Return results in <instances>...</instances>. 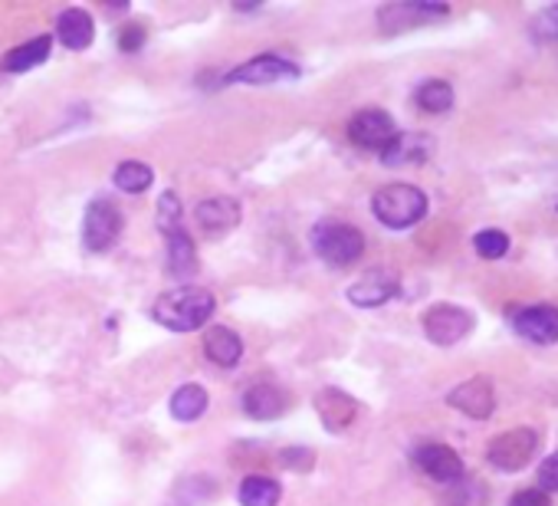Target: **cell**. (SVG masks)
I'll list each match as a JSON object with an SVG mask.
<instances>
[{"mask_svg": "<svg viewBox=\"0 0 558 506\" xmlns=\"http://www.w3.org/2000/svg\"><path fill=\"white\" fill-rule=\"evenodd\" d=\"M214 296L208 289L198 286H181L171 293H161L154 299V319L171 329V332H195L201 325H208V319L214 316Z\"/></svg>", "mask_w": 558, "mask_h": 506, "instance_id": "obj_1", "label": "cell"}, {"mask_svg": "<svg viewBox=\"0 0 558 506\" xmlns=\"http://www.w3.org/2000/svg\"><path fill=\"white\" fill-rule=\"evenodd\" d=\"M371 211L392 231H408L427 218V195L414 185H388L371 198Z\"/></svg>", "mask_w": 558, "mask_h": 506, "instance_id": "obj_2", "label": "cell"}, {"mask_svg": "<svg viewBox=\"0 0 558 506\" xmlns=\"http://www.w3.org/2000/svg\"><path fill=\"white\" fill-rule=\"evenodd\" d=\"M312 247L328 267H351L364 254V237L358 227L342 221H322L312 227Z\"/></svg>", "mask_w": 558, "mask_h": 506, "instance_id": "obj_3", "label": "cell"}, {"mask_svg": "<svg viewBox=\"0 0 558 506\" xmlns=\"http://www.w3.org/2000/svg\"><path fill=\"white\" fill-rule=\"evenodd\" d=\"M424 332L434 346H457L473 332V312L454 303H437L424 312Z\"/></svg>", "mask_w": 558, "mask_h": 506, "instance_id": "obj_4", "label": "cell"}, {"mask_svg": "<svg viewBox=\"0 0 558 506\" xmlns=\"http://www.w3.org/2000/svg\"><path fill=\"white\" fill-rule=\"evenodd\" d=\"M535 447H538V434H535V431H529V428H512V431H503L499 437L489 441L486 460H489L496 470H503V473H516V470H522V467L532 460Z\"/></svg>", "mask_w": 558, "mask_h": 506, "instance_id": "obj_5", "label": "cell"}, {"mask_svg": "<svg viewBox=\"0 0 558 506\" xmlns=\"http://www.w3.org/2000/svg\"><path fill=\"white\" fill-rule=\"evenodd\" d=\"M119 234H122V211L106 198L92 201L86 218H83V244L92 254H102V250L115 247Z\"/></svg>", "mask_w": 558, "mask_h": 506, "instance_id": "obj_6", "label": "cell"}, {"mask_svg": "<svg viewBox=\"0 0 558 506\" xmlns=\"http://www.w3.org/2000/svg\"><path fill=\"white\" fill-rule=\"evenodd\" d=\"M509 322H512L516 335H522V340L532 346L558 343V306H548V303L522 306V309H512Z\"/></svg>", "mask_w": 558, "mask_h": 506, "instance_id": "obj_7", "label": "cell"}, {"mask_svg": "<svg viewBox=\"0 0 558 506\" xmlns=\"http://www.w3.org/2000/svg\"><path fill=\"white\" fill-rule=\"evenodd\" d=\"M348 138L358 148L368 151H385L395 138H398V125L385 109H361L351 122H348Z\"/></svg>", "mask_w": 558, "mask_h": 506, "instance_id": "obj_8", "label": "cell"}, {"mask_svg": "<svg viewBox=\"0 0 558 506\" xmlns=\"http://www.w3.org/2000/svg\"><path fill=\"white\" fill-rule=\"evenodd\" d=\"M289 79H299V66L280 53L253 57L250 63L237 66L227 76V83H247V86H270V83H289Z\"/></svg>", "mask_w": 558, "mask_h": 506, "instance_id": "obj_9", "label": "cell"}, {"mask_svg": "<svg viewBox=\"0 0 558 506\" xmlns=\"http://www.w3.org/2000/svg\"><path fill=\"white\" fill-rule=\"evenodd\" d=\"M398 276L392 270H368L364 276H358L351 286H348V303L361 306V309H379L385 306L388 299L398 296Z\"/></svg>", "mask_w": 558, "mask_h": 506, "instance_id": "obj_10", "label": "cell"}, {"mask_svg": "<svg viewBox=\"0 0 558 506\" xmlns=\"http://www.w3.org/2000/svg\"><path fill=\"white\" fill-rule=\"evenodd\" d=\"M414 460L437 483H460L467 477V467H463L460 454L454 447H447V444H421Z\"/></svg>", "mask_w": 558, "mask_h": 506, "instance_id": "obj_11", "label": "cell"}, {"mask_svg": "<svg viewBox=\"0 0 558 506\" xmlns=\"http://www.w3.org/2000/svg\"><path fill=\"white\" fill-rule=\"evenodd\" d=\"M447 14H450V8H444V4H388L379 11V21L388 34H395V30H411V27H421V24L447 17Z\"/></svg>", "mask_w": 558, "mask_h": 506, "instance_id": "obj_12", "label": "cell"}, {"mask_svg": "<svg viewBox=\"0 0 558 506\" xmlns=\"http://www.w3.org/2000/svg\"><path fill=\"white\" fill-rule=\"evenodd\" d=\"M447 405L457 408V411H463V415H470V418H476V421H483V418H489L493 408H496L493 385H489L486 379H470V382L457 385V388L447 395Z\"/></svg>", "mask_w": 558, "mask_h": 506, "instance_id": "obj_13", "label": "cell"}, {"mask_svg": "<svg viewBox=\"0 0 558 506\" xmlns=\"http://www.w3.org/2000/svg\"><path fill=\"white\" fill-rule=\"evenodd\" d=\"M168 237V273L177 276V280H188L198 273V250H195V240L181 231V224L161 231Z\"/></svg>", "mask_w": 558, "mask_h": 506, "instance_id": "obj_14", "label": "cell"}, {"mask_svg": "<svg viewBox=\"0 0 558 506\" xmlns=\"http://www.w3.org/2000/svg\"><path fill=\"white\" fill-rule=\"evenodd\" d=\"M198 227L208 234H227L240 224V205L234 198H208L195 211Z\"/></svg>", "mask_w": 558, "mask_h": 506, "instance_id": "obj_15", "label": "cell"}, {"mask_svg": "<svg viewBox=\"0 0 558 506\" xmlns=\"http://www.w3.org/2000/svg\"><path fill=\"white\" fill-rule=\"evenodd\" d=\"M57 37L66 50H86L96 37V27H92V17L89 11L83 8H66L60 17H57Z\"/></svg>", "mask_w": 558, "mask_h": 506, "instance_id": "obj_16", "label": "cell"}, {"mask_svg": "<svg viewBox=\"0 0 558 506\" xmlns=\"http://www.w3.org/2000/svg\"><path fill=\"white\" fill-rule=\"evenodd\" d=\"M434 141L421 132H398V138L382 151V161L398 168V164H421L431 158Z\"/></svg>", "mask_w": 558, "mask_h": 506, "instance_id": "obj_17", "label": "cell"}, {"mask_svg": "<svg viewBox=\"0 0 558 506\" xmlns=\"http://www.w3.org/2000/svg\"><path fill=\"white\" fill-rule=\"evenodd\" d=\"M204 356L221 366V369H234L244 356V343H240V335L227 325H214L208 335H204Z\"/></svg>", "mask_w": 558, "mask_h": 506, "instance_id": "obj_18", "label": "cell"}, {"mask_svg": "<svg viewBox=\"0 0 558 506\" xmlns=\"http://www.w3.org/2000/svg\"><path fill=\"white\" fill-rule=\"evenodd\" d=\"M244 411L250 418H257V421H273V418H280L286 411V395L276 385H266V382L250 385L244 392Z\"/></svg>", "mask_w": 558, "mask_h": 506, "instance_id": "obj_19", "label": "cell"}, {"mask_svg": "<svg viewBox=\"0 0 558 506\" xmlns=\"http://www.w3.org/2000/svg\"><path fill=\"white\" fill-rule=\"evenodd\" d=\"M315 411L322 415V421H325V428L328 431H345L348 424H351V418H355V402L348 398V395H342V392H335V388H325L319 398H315Z\"/></svg>", "mask_w": 558, "mask_h": 506, "instance_id": "obj_20", "label": "cell"}, {"mask_svg": "<svg viewBox=\"0 0 558 506\" xmlns=\"http://www.w3.org/2000/svg\"><path fill=\"white\" fill-rule=\"evenodd\" d=\"M208 411V392L201 385H181L174 395H171V415L184 424L198 421L201 415Z\"/></svg>", "mask_w": 558, "mask_h": 506, "instance_id": "obj_21", "label": "cell"}, {"mask_svg": "<svg viewBox=\"0 0 558 506\" xmlns=\"http://www.w3.org/2000/svg\"><path fill=\"white\" fill-rule=\"evenodd\" d=\"M50 50H53V40L50 37H34L30 44H21L17 50H11L4 57V70L8 73H27V70L40 66L50 57Z\"/></svg>", "mask_w": 558, "mask_h": 506, "instance_id": "obj_22", "label": "cell"}, {"mask_svg": "<svg viewBox=\"0 0 558 506\" xmlns=\"http://www.w3.org/2000/svg\"><path fill=\"white\" fill-rule=\"evenodd\" d=\"M280 496H283V490L270 477H247L237 490L240 506H276Z\"/></svg>", "mask_w": 558, "mask_h": 506, "instance_id": "obj_23", "label": "cell"}, {"mask_svg": "<svg viewBox=\"0 0 558 506\" xmlns=\"http://www.w3.org/2000/svg\"><path fill=\"white\" fill-rule=\"evenodd\" d=\"M112 182H115V188L125 192V195H141V192L154 182V175H151V168L141 164V161H122V164L115 168Z\"/></svg>", "mask_w": 558, "mask_h": 506, "instance_id": "obj_24", "label": "cell"}, {"mask_svg": "<svg viewBox=\"0 0 558 506\" xmlns=\"http://www.w3.org/2000/svg\"><path fill=\"white\" fill-rule=\"evenodd\" d=\"M418 106L424 109V112H434V115H441V112H447L450 106H454V89H450V83H444V79H427L421 89H418Z\"/></svg>", "mask_w": 558, "mask_h": 506, "instance_id": "obj_25", "label": "cell"}, {"mask_svg": "<svg viewBox=\"0 0 558 506\" xmlns=\"http://www.w3.org/2000/svg\"><path fill=\"white\" fill-rule=\"evenodd\" d=\"M473 250H476L483 260H499V257H506V250H509V237H506L503 231H496V227L480 231V234L473 237Z\"/></svg>", "mask_w": 558, "mask_h": 506, "instance_id": "obj_26", "label": "cell"}, {"mask_svg": "<svg viewBox=\"0 0 558 506\" xmlns=\"http://www.w3.org/2000/svg\"><path fill=\"white\" fill-rule=\"evenodd\" d=\"M532 37L542 40V44L558 40V4H555V8H545V11L532 21Z\"/></svg>", "mask_w": 558, "mask_h": 506, "instance_id": "obj_27", "label": "cell"}, {"mask_svg": "<svg viewBox=\"0 0 558 506\" xmlns=\"http://www.w3.org/2000/svg\"><path fill=\"white\" fill-rule=\"evenodd\" d=\"M174 224H181V201H177V195H161V201H158V227L161 231H168V227H174Z\"/></svg>", "mask_w": 558, "mask_h": 506, "instance_id": "obj_28", "label": "cell"}, {"mask_svg": "<svg viewBox=\"0 0 558 506\" xmlns=\"http://www.w3.org/2000/svg\"><path fill=\"white\" fill-rule=\"evenodd\" d=\"M538 490L542 493H558V454H551V457H545L542 460V467H538Z\"/></svg>", "mask_w": 558, "mask_h": 506, "instance_id": "obj_29", "label": "cell"}, {"mask_svg": "<svg viewBox=\"0 0 558 506\" xmlns=\"http://www.w3.org/2000/svg\"><path fill=\"white\" fill-rule=\"evenodd\" d=\"M141 44H145V27H138V24H128V27L122 30V40H119V47H122L125 53H135Z\"/></svg>", "mask_w": 558, "mask_h": 506, "instance_id": "obj_30", "label": "cell"}, {"mask_svg": "<svg viewBox=\"0 0 558 506\" xmlns=\"http://www.w3.org/2000/svg\"><path fill=\"white\" fill-rule=\"evenodd\" d=\"M509 506H548V493H542V490H519L509 499Z\"/></svg>", "mask_w": 558, "mask_h": 506, "instance_id": "obj_31", "label": "cell"}]
</instances>
